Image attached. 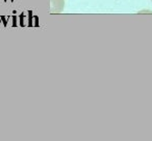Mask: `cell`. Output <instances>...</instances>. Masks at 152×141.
I'll return each mask as SVG.
<instances>
[{
  "label": "cell",
  "instance_id": "1",
  "mask_svg": "<svg viewBox=\"0 0 152 141\" xmlns=\"http://www.w3.org/2000/svg\"><path fill=\"white\" fill-rule=\"evenodd\" d=\"M65 7V0H50V12L53 14L61 13Z\"/></svg>",
  "mask_w": 152,
  "mask_h": 141
},
{
  "label": "cell",
  "instance_id": "2",
  "mask_svg": "<svg viewBox=\"0 0 152 141\" xmlns=\"http://www.w3.org/2000/svg\"><path fill=\"white\" fill-rule=\"evenodd\" d=\"M151 1H152V0H151Z\"/></svg>",
  "mask_w": 152,
  "mask_h": 141
}]
</instances>
